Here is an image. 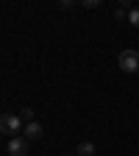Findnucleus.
Returning a JSON list of instances; mask_svg holds the SVG:
<instances>
[{
    "label": "nucleus",
    "mask_w": 139,
    "mask_h": 156,
    "mask_svg": "<svg viewBox=\"0 0 139 156\" xmlns=\"http://www.w3.org/2000/svg\"><path fill=\"white\" fill-rule=\"evenodd\" d=\"M23 120H19V114H11V112H6V114H0V134H9V136H14V134H19L23 131Z\"/></svg>",
    "instance_id": "obj_1"
},
{
    "label": "nucleus",
    "mask_w": 139,
    "mask_h": 156,
    "mask_svg": "<svg viewBox=\"0 0 139 156\" xmlns=\"http://www.w3.org/2000/svg\"><path fill=\"white\" fill-rule=\"evenodd\" d=\"M120 67H123V73H139V50H123Z\"/></svg>",
    "instance_id": "obj_2"
},
{
    "label": "nucleus",
    "mask_w": 139,
    "mask_h": 156,
    "mask_svg": "<svg viewBox=\"0 0 139 156\" xmlns=\"http://www.w3.org/2000/svg\"><path fill=\"white\" fill-rule=\"evenodd\" d=\"M6 151H9V156H28V140L25 136H11Z\"/></svg>",
    "instance_id": "obj_3"
},
{
    "label": "nucleus",
    "mask_w": 139,
    "mask_h": 156,
    "mask_svg": "<svg viewBox=\"0 0 139 156\" xmlns=\"http://www.w3.org/2000/svg\"><path fill=\"white\" fill-rule=\"evenodd\" d=\"M23 134H25V140L31 142V140H39V136L45 134V128H42V123L33 120V123H25V126H23Z\"/></svg>",
    "instance_id": "obj_4"
},
{
    "label": "nucleus",
    "mask_w": 139,
    "mask_h": 156,
    "mask_svg": "<svg viewBox=\"0 0 139 156\" xmlns=\"http://www.w3.org/2000/svg\"><path fill=\"white\" fill-rule=\"evenodd\" d=\"M131 3H128V0H120V3H117V9H114V17L117 20H128V14H131Z\"/></svg>",
    "instance_id": "obj_5"
},
{
    "label": "nucleus",
    "mask_w": 139,
    "mask_h": 156,
    "mask_svg": "<svg viewBox=\"0 0 139 156\" xmlns=\"http://www.w3.org/2000/svg\"><path fill=\"white\" fill-rule=\"evenodd\" d=\"M95 153H97L95 142H81V145H78V151H75V156H95Z\"/></svg>",
    "instance_id": "obj_6"
},
{
    "label": "nucleus",
    "mask_w": 139,
    "mask_h": 156,
    "mask_svg": "<svg viewBox=\"0 0 139 156\" xmlns=\"http://www.w3.org/2000/svg\"><path fill=\"white\" fill-rule=\"evenodd\" d=\"M19 120H23V123H33V109H31V106L19 109Z\"/></svg>",
    "instance_id": "obj_7"
},
{
    "label": "nucleus",
    "mask_w": 139,
    "mask_h": 156,
    "mask_svg": "<svg viewBox=\"0 0 139 156\" xmlns=\"http://www.w3.org/2000/svg\"><path fill=\"white\" fill-rule=\"evenodd\" d=\"M128 23H131L134 28H139V6H134V9H131V14H128Z\"/></svg>",
    "instance_id": "obj_8"
},
{
    "label": "nucleus",
    "mask_w": 139,
    "mask_h": 156,
    "mask_svg": "<svg viewBox=\"0 0 139 156\" xmlns=\"http://www.w3.org/2000/svg\"><path fill=\"white\" fill-rule=\"evenodd\" d=\"M84 6L86 9H97V6H100V0H84Z\"/></svg>",
    "instance_id": "obj_9"
},
{
    "label": "nucleus",
    "mask_w": 139,
    "mask_h": 156,
    "mask_svg": "<svg viewBox=\"0 0 139 156\" xmlns=\"http://www.w3.org/2000/svg\"><path fill=\"white\" fill-rule=\"evenodd\" d=\"M64 156H75V153H64Z\"/></svg>",
    "instance_id": "obj_10"
}]
</instances>
